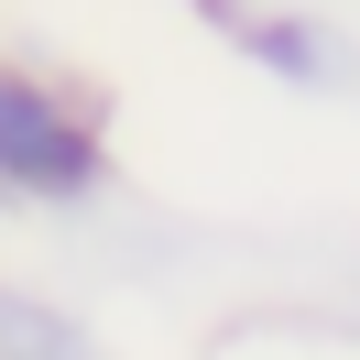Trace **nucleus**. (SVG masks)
<instances>
[{"instance_id": "nucleus-1", "label": "nucleus", "mask_w": 360, "mask_h": 360, "mask_svg": "<svg viewBox=\"0 0 360 360\" xmlns=\"http://www.w3.org/2000/svg\"><path fill=\"white\" fill-rule=\"evenodd\" d=\"M0 186H22V197H88L98 186V120L11 66H0Z\"/></svg>"}, {"instance_id": "nucleus-2", "label": "nucleus", "mask_w": 360, "mask_h": 360, "mask_svg": "<svg viewBox=\"0 0 360 360\" xmlns=\"http://www.w3.org/2000/svg\"><path fill=\"white\" fill-rule=\"evenodd\" d=\"M0 360H110L77 316L33 306V295H0Z\"/></svg>"}, {"instance_id": "nucleus-3", "label": "nucleus", "mask_w": 360, "mask_h": 360, "mask_svg": "<svg viewBox=\"0 0 360 360\" xmlns=\"http://www.w3.org/2000/svg\"><path fill=\"white\" fill-rule=\"evenodd\" d=\"M251 55H262V66H284V77H316V66H328V44H316L306 22H251Z\"/></svg>"}]
</instances>
